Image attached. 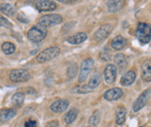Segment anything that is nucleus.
Returning <instances> with one entry per match:
<instances>
[{
    "label": "nucleus",
    "instance_id": "nucleus-1",
    "mask_svg": "<svg viewBox=\"0 0 151 127\" xmlns=\"http://www.w3.org/2000/svg\"><path fill=\"white\" fill-rule=\"evenodd\" d=\"M47 28L40 24L35 25L28 31L27 37L30 41L34 43H40L47 36Z\"/></svg>",
    "mask_w": 151,
    "mask_h": 127
},
{
    "label": "nucleus",
    "instance_id": "nucleus-2",
    "mask_svg": "<svg viewBox=\"0 0 151 127\" xmlns=\"http://www.w3.org/2000/svg\"><path fill=\"white\" fill-rule=\"evenodd\" d=\"M136 37L142 44L148 43L151 40V26L147 23H139L136 29Z\"/></svg>",
    "mask_w": 151,
    "mask_h": 127
},
{
    "label": "nucleus",
    "instance_id": "nucleus-3",
    "mask_svg": "<svg viewBox=\"0 0 151 127\" xmlns=\"http://www.w3.org/2000/svg\"><path fill=\"white\" fill-rule=\"evenodd\" d=\"M60 53V49L57 46H51L47 49L43 50L36 57V60L39 63H45L50 60L56 58Z\"/></svg>",
    "mask_w": 151,
    "mask_h": 127
},
{
    "label": "nucleus",
    "instance_id": "nucleus-4",
    "mask_svg": "<svg viewBox=\"0 0 151 127\" xmlns=\"http://www.w3.org/2000/svg\"><path fill=\"white\" fill-rule=\"evenodd\" d=\"M94 65H95V61L92 58H87L82 62L80 74H79V78H78L79 82L83 83V81H85V79L87 78V77L90 74L92 68L94 67Z\"/></svg>",
    "mask_w": 151,
    "mask_h": 127
},
{
    "label": "nucleus",
    "instance_id": "nucleus-5",
    "mask_svg": "<svg viewBox=\"0 0 151 127\" xmlns=\"http://www.w3.org/2000/svg\"><path fill=\"white\" fill-rule=\"evenodd\" d=\"M62 21V17L58 14H50V15H45L38 19V24L42 26H54L57 24H60Z\"/></svg>",
    "mask_w": 151,
    "mask_h": 127
},
{
    "label": "nucleus",
    "instance_id": "nucleus-6",
    "mask_svg": "<svg viewBox=\"0 0 151 127\" xmlns=\"http://www.w3.org/2000/svg\"><path fill=\"white\" fill-rule=\"evenodd\" d=\"M9 78L13 82H25L31 78V75L24 69H14L10 72Z\"/></svg>",
    "mask_w": 151,
    "mask_h": 127
},
{
    "label": "nucleus",
    "instance_id": "nucleus-7",
    "mask_svg": "<svg viewBox=\"0 0 151 127\" xmlns=\"http://www.w3.org/2000/svg\"><path fill=\"white\" fill-rule=\"evenodd\" d=\"M150 98V89H147L144 91L140 96L136 99V101L134 102L133 105V110L134 111H138L142 108H144V106H146V104L148 102Z\"/></svg>",
    "mask_w": 151,
    "mask_h": 127
},
{
    "label": "nucleus",
    "instance_id": "nucleus-8",
    "mask_svg": "<svg viewBox=\"0 0 151 127\" xmlns=\"http://www.w3.org/2000/svg\"><path fill=\"white\" fill-rule=\"evenodd\" d=\"M112 29H113V27H112V25H110V24H105L102 27H100V28L98 29L94 34L95 41L101 42V41H103V40H105L110 34V32H111V31H112Z\"/></svg>",
    "mask_w": 151,
    "mask_h": 127
},
{
    "label": "nucleus",
    "instance_id": "nucleus-9",
    "mask_svg": "<svg viewBox=\"0 0 151 127\" xmlns=\"http://www.w3.org/2000/svg\"><path fill=\"white\" fill-rule=\"evenodd\" d=\"M117 77V67L114 65H108L104 70V77L107 84L111 85L115 82Z\"/></svg>",
    "mask_w": 151,
    "mask_h": 127
},
{
    "label": "nucleus",
    "instance_id": "nucleus-10",
    "mask_svg": "<svg viewBox=\"0 0 151 127\" xmlns=\"http://www.w3.org/2000/svg\"><path fill=\"white\" fill-rule=\"evenodd\" d=\"M123 96V91L120 88H113L104 93V99L107 101H117Z\"/></svg>",
    "mask_w": 151,
    "mask_h": 127
},
{
    "label": "nucleus",
    "instance_id": "nucleus-11",
    "mask_svg": "<svg viewBox=\"0 0 151 127\" xmlns=\"http://www.w3.org/2000/svg\"><path fill=\"white\" fill-rule=\"evenodd\" d=\"M68 107H69V101L67 99H60L52 103L50 106V109L54 112H64L68 109Z\"/></svg>",
    "mask_w": 151,
    "mask_h": 127
},
{
    "label": "nucleus",
    "instance_id": "nucleus-12",
    "mask_svg": "<svg viewBox=\"0 0 151 127\" xmlns=\"http://www.w3.org/2000/svg\"><path fill=\"white\" fill-rule=\"evenodd\" d=\"M35 8L39 11H51L57 8V4L54 1H48V0H41L35 3Z\"/></svg>",
    "mask_w": 151,
    "mask_h": 127
},
{
    "label": "nucleus",
    "instance_id": "nucleus-13",
    "mask_svg": "<svg viewBox=\"0 0 151 127\" xmlns=\"http://www.w3.org/2000/svg\"><path fill=\"white\" fill-rule=\"evenodd\" d=\"M142 78L144 81H151V61L147 60L142 65Z\"/></svg>",
    "mask_w": 151,
    "mask_h": 127
},
{
    "label": "nucleus",
    "instance_id": "nucleus-14",
    "mask_svg": "<svg viewBox=\"0 0 151 127\" xmlns=\"http://www.w3.org/2000/svg\"><path fill=\"white\" fill-rule=\"evenodd\" d=\"M136 78V74L134 70H130L126 72L124 74L122 78H121V84L122 86H130L131 84H133L134 82V80Z\"/></svg>",
    "mask_w": 151,
    "mask_h": 127
},
{
    "label": "nucleus",
    "instance_id": "nucleus-15",
    "mask_svg": "<svg viewBox=\"0 0 151 127\" xmlns=\"http://www.w3.org/2000/svg\"><path fill=\"white\" fill-rule=\"evenodd\" d=\"M126 44H127L126 39L121 35L114 37L112 41H111V47L115 50H122L125 47Z\"/></svg>",
    "mask_w": 151,
    "mask_h": 127
},
{
    "label": "nucleus",
    "instance_id": "nucleus-16",
    "mask_svg": "<svg viewBox=\"0 0 151 127\" xmlns=\"http://www.w3.org/2000/svg\"><path fill=\"white\" fill-rule=\"evenodd\" d=\"M124 4H125V1H123V0H112V1L107 2V6L109 11L113 13L121 10L123 8Z\"/></svg>",
    "mask_w": 151,
    "mask_h": 127
},
{
    "label": "nucleus",
    "instance_id": "nucleus-17",
    "mask_svg": "<svg viewBox=\"0 0 151 127\" xmlns=\"http://www.w3.org/2000/svg\"><path fill=\"white\" fill-rule=\"evenodd\" d=\"M114 62L117 65L118 69H119L121 72H122L124 69L126 68L127 60H126V57L124 56V55H122V53H117V55H115Z\"/></svg>",
    "mask_w": 151,
    "mask_h": 127
},
{
    "label": "nucleus",
    "instance_id": "nucleus-18",
    "mask_svg": "<svg viewBox=\"0 0 151 127\" xmlns=\"http://www.w3.org/2000/svg\"><path fill=\"white\" fill-rule=\"evenodd\" d=\"M16 115V111L14 109H2L0 111V122L5 123Z\"/></svg>",
    "mask_w": 151,
    "mask_h": 127
},
{
    "label": "nucleus",
    "instance_id": "nucleus-19",
    "mask_svg": "<svg viewBox=\"0 0 151 127\" xmlns=\"http://www.w3.org/2000/svg\"><path fill=\"white\" fill-rule=\"evenodd\" d=\"M126 113H127V111L124 107H118L116 110V117H115L117 124L122 125L124 123V122H125V118H126Z\"/></svg>",
    "mask_w": 151,
    "mask_h": 127
},
{
    "label": "nucleus",
    "instance_id": "nucleus-20",
    "mask_svg": "<svg viewBox=\"0 0 151 127\" xmlns=\"http://www.w3.org/2000/svg\"><path fill=\"white\" fill-rule=\"evenodd\" d=\"M85 40H87V35L84 32H79L77 34L71 36L68 39V43L71 44H79L83 42H84Z\"/></svg>",
    "mask_w": 151,
    "mask_h": 127
},
{
    "label": "nucleus",
    "instance_id": "nucleus-21",
    "mask_svg": "<svg viewBox=\"0 0 151 127\" xmlns=\"http://www.w3.org/2000/svg\"><path fill=\"white\" fill-rule=\"evenodd\" d=\"M0 11H1L2 13H4L5 15L10 17V16H13V15L15 14L16 9H15V8L11 4L2 3L1 5H0Z\"/></svg>",
    "mask_w": 151,
    "mask_h": 127
},
{
    "label": "nucleus",
    "instance_id": "nucleus-22",
    "mask_svg": "<svg viewBox=\"0 0 151 127\" xmlns=\"http://www.w3.org/2000/svg\"><path fill=\"white\" fill-rule=\"evenodd\" d=\"M77 115H78V110L75 108L71 109L64 115V122L67 124L73 123L75 121V119L77 118Z\"/></svg>",
    "mask_w": 151,
    "mask_h": 127
},
{
    "label": "nucleus",
    "instance_id": "nucleus-23",
    "mask_svg": "<svg viewBox=\"0 0 151 127\" xmlns=\"http://www.w3.org/2000/svg\"><path fill=\"white\" fill-rule=\"evenodd\" d=\"M100 82H101V75L96 73V74H94L91 77L87 86L90 89H94L100 84Z\"/></svg>",
    "mask_w": 151,
    "mask_h": 127
},
{
    "label": "nucleus",
    "instance_id": "nucleus-24",
    "mask_svg": "<svg viewBox=\"0 0 151 127\" xmlns=\"http://www.w3.org/2000/svg\"><path fill=\"white\" fill-rule=\"evenodd\" d=\"M24 94L22 92H18V93H15L14 95L12 96V99H11V102L14 106H21L22 105L23 101H24Z\"/></svg>",
    "mask_w": 151,
    "mask_h": 127
},
{
    "label": "nucleus",
    "instance_id": "nucleus-25",
    "mask_svg": "<svg viewBox=\"0 0 151 127\" xmlns=\"http://www.w3.org/2000/svg\"><path fill=\"white\" fill-rule=\"evenodd\" d=\"M15 45L9 43V42H6V43H4L2 44V51L6 53V55H11L15 52Z\"/></svg>",
    "mask_w": 151,
    "mask_h": 127
},
{
    "label": "nucleus",
    "instance_id": "nucleus-26",
    "mask_svg": "<svg viewBox=\"0 0 151 127\" xmlns=\"http://www.w3.org/2000/svg\"><path fill=\"white\" fill-rule=\"evenodd\" d=\"M99 121H100V112H99V111H96L93 113V115L90 117L89 123L92 126H96L98 123H99Z\"/></svg>",
    "mask_w": 151,
    "mask_h": 127
},
{
    "label": "nucleus",
    "instance_id": "nucleus-27",
    "mask_svg": "<svg viewBox=\"0 0 151 127\" xmlns=\"http://www.w3.org/2000/svg\"><path fill=\"white\" fill-rule=\"evenodd\" d=\"M78 67H77V65L76 64H71V65H70L68 67V70H67V76L70 77V78H73L76 74H77V70Z\"/></svg>",
    "mask_w": 151,
    "mask_h": 127
},
{
    "label": "nucleus",
    "instance_id": "nucleus-28",
    "mask_svg": "<svg viewBox=\"0 0 151 127\" xmlns=\"http://www.w3.org/2000/svg\"><path fill=\"white\" fill-rule=\"evenodd\" d=\"M100 58L103 60V61H109L110 58H111V55H110V51L105 47L101 52H100V55H99Z\"/></svg>",
    "mask_w": 151,
    "mask_h": 127
},
{
    "label": "nucleus",
    "instance_id": "nucleus-29",
    "mask_svg": "<svg viewBox=\"0 0 151 127\" xmlns=\"http://www.w3.org/2000/svg\"><path fill=\"white\" fill-rule=\"evenodd\" d=\"M90 89L88 88V86H79L75 87L74 89H71V92L74 93H88L90 92Z\"/></svg>",
    "mask_w": 151,
    "mask_h": 127
},
{
    "label": "nucleus",
    "instance_id": "nucleus-30",
    "mask_svg": "<svg viewBox=\"0 0 151 127\" xmlns=\"http://www.w3.org/2000/svg\"><path fill=\"white\" fill-rule=\"evenodd\" d=\"M0 26L6 27V28H8V29H10L11 27H12L11 23L6 18H3L2 16H0Z\"/></svg>",
    "mask_w": 151,
    "mask_h": 127
},
{
    "label": "nucleus",
    "instance_id": "nucleus-31",
    "mask_svg": "<svg viewBox=\"0 0 151 127\" xmlns=\"http://www.w3.org/2000/svg\"><path fill=\"white\" fill-rule=\"evenodd\" d=\"M17 18H18V21H19L21 22H23V23L29 22V19L26 18V16L24 14H22V13H19L18 16H17Z\"/></svg>",
    "mask_w": 151,
    "mask_h": 127
},
{
    "label": "nucleus",
    "instance_id": "nucleus-32",
    "mask_svg": "<svg viewBox=\"0 0 151 127\" xmlns=\"http://www.w3.org/2000/svg\"><path fill=\"white\" fill-rule=\"evenodd\" d=\"M24 127H37V123L35 120H28L27 122H25Z\"/></svg>",
    "mask_w": 151,
    "mask_h": 127
},
{
    "label": "nucleus",
    "instance_id": "nucleus-33",
    "mask_svg": "<svg viewBox=\"0 0 151 127\" xmlns=\"http://www.w3.org/2000/svg\"><path fill=\"white\" fill-rule=\"evenodd\" d=\"M58 126H60V123L56 120H53V121L47 123V125H45V127H58Z\"/></svg>",
    "mask_w": 151,
    "mask_h": 127
}]
</instances>
